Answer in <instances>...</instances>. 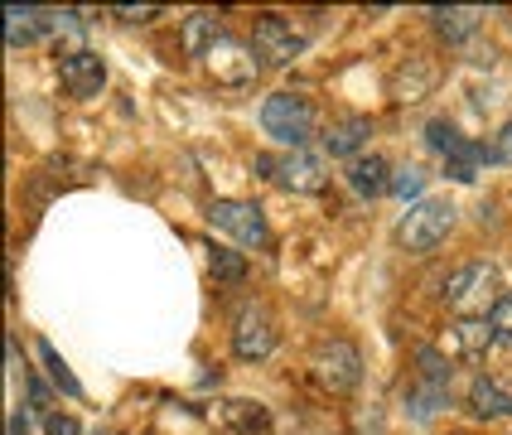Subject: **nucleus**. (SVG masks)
I'll list each match as a JSON object with an SVG mask.
<instances>
[{
    "mask_svg": "<svg viewBox=\"0 0 512 435\" xmlns=\"http://www.w3.org/2000/svg\"><path fill=\"white\" fill-rule=\"evenodd\" d=\"M455 228V203L450 199H416L397 223V247L406 252H430L440 247L445 237Z\"/></svg>",
    "mask_w": 512,
    "mask_h": 435,
    "instance_id": "obj_1",
    "label": "nucleus"
},
{
    "mask_svg": "<svg viewBox=\"0 0 512 435\" xmlns=\"http://www.w3.org/2000/svg\"><path fill=\"white\" fill-rule=\"evenodd\" d=\"M445 300H450V310H455L459 319H484V310L493 315V305L503 300V295H498V271H493L488 261L459 266L455 276L445 281Z\"/></svg>",
    "mask_w": 512,
    "mask_h": 435,
    "instance_id": "obj_2",
    "label": "nucleus"
},
{
    "mask_svg": "<svg viewBox=\"0 0 512 435\" xmlns=\"http://www.w3.org/2000/svg\"><path fill=\"white\" fill-rule=\"evenodd\" d=\"M261 126H266V136H276L290 150H305V141H310V131H314L310 97H300V92H271L261 102Z\"/></svg>",
    "mask_w": 512,
    "mask_h": 435,
    "instance_id": "obj_3",
    "label": "nucleus"
},
{
    "mask_svg": "<svg viewBox=\"0 0 512 435\" xmlns=\"http://www.w3.org/2000/svg\"><path fill=\"white\" fill-rule=\"evenodd\" d=\"M310 373L324 392H353L363 382V353L348 344V339H319L310 353Z\"/></svg>",
    "mask_w": 512,
    "mask_h": 435,
    "instance_id": "obj_4",
    "label": "nucleus"
},
{
    "mask_svg": "<svg viewBox=\"0 0 512 435\" xmlns=\"http://www.w3.org/2000/svg\"><path fill=\"white\" fill-rule=\"evenodd\" d=\"M208 223L218 232L237 237L242 247H271V228H266V213L256 203H242V199H218L208 208Z\"/></svg>",
    "mask_w": 512,
    "mask_h": 435,
    "instance_id": "obj_5",
    "label": "nucleus"
},
{
    "mask_svg": "<svg viewBox=\"0 0 512 435\" xmlns=\"http://www.w3.org/2000/svg\"><path fill=\"white\" fill-rule=\"evenodd\" d=\"M256 170L271 174V179H281L285 189H295V194H319L324 189V160L319 155H310V150H290V155H281V160H271V155H261L256 160Z\"/></svg>",
    "mask_w": 512,
    "mask_h": 435,
    "instance_id": "obj_6",
    "label": "nucleus"
},
{
    "mask_svg": "<svg viewBox=\"0 0 512 435\" xmlns=\"http://www.w3.org/2000/svg\"><path fill=\"white\" fill-rule=\"evenodd\" d=\"M271 348H276V324H271V315H266L261 305H242L237 319H232V353H237L242 363H261V358H271Z\"/></svg>",
    "mask_w": 512,
    "mask_h": 435,
    "instance_id": "obj_7",
    "label": "nucleus"
},
{
    "mask_svg": "<svg viewBox=\"0 0 512 435\" xmlns=\"http://www.w3.org/2000/svg\"><path fill=\"white\" fill-rule=\"evenodd\" d=\"M252 54L261 68H290L295 54H300V39H295V29L285 25L281 15H256Z\"/></svg>",
    "mask_w": 512,
    "mask_h": 435,
    "instance_id": "obj_8",
    "label": "nucleus"
},
{
    "mask_svg": "<svg viewBox=\"0 0 512 435\" xmlns=\"http://www.w3.org/2000/svg\"><path fill=\"white\" fill-rule=\"evenodd\" d=\"M208 73L218 78L223 87H247L261 73V63H256L252 44H237V39H223L213 54H208Z\"/></svg>",
    "mask_w": 512,
    "mask_h": 435,
    "instance_id": "obj_9",
    "label": "nucleus"
},
{
    "mask_svg": "<svg viewBox=\"0 0 512 435\" xmlns=\"http://www.w3.org/2000/svg\"><path fill=\"white\" fill-rule=\"evenodd\" d=\"M58 78H63V87L73 97H97L102 83H107V63H102V54H92V49H73V54L58 58Z\"/></svg>",
    "mask_w": 512,
    "mask_h": 435,
    "instance_id": "obj_10",
    "label": "nucleus"
},
{
    "mask_svg": "<svg viewBox=\"0 0 512 435\" xmlns=\"http://www.w3.org/2000/svg\"><path fill=\"white\" fill-rule=\"evenodd\" d=\"M488 344H493V324H488V319H455V324H450V329H445V358H450V363H479V358H484L488 353Z\"/></svg>",
    "mask_w": 512,
    "mask_h": 435,
    "instance_id": "obj_11",
    "label": "nucleus"
},
{
    "mask_svg": "<svg viewBox=\"0 0 512 435\" xmlns=\"http://www.w3.org/2000/svg\"><path fill=\"white\" fill-rule=\"evenodd\" d=\"M435 78H440V73H435V63H430V58H406L397 73H392L387 92H392L397 102H421L430 87H435Z\"/></svg>",
    "mask_w": 512,
    "mask_h": 435,
    "instance_id": "obj_12",
    "label": "nucleus"
},
{
    "mask_svg": "<svg viewBox=\"0 0 512 435\" xmlns=\"http://www.w3.org/2000/svg\"><path fill=\"white\" fill-rule=\"evenodd\" d=\"M223 39H228V34H223V15H218V10H194V15L184 20V49L194 58H208Z\"/></svg>",
    "mask_w": 512,
    "mask_h": 435,
    "instance_id": "obj_13",
    "label": "nucleus"
},
{
    "mask_svg": "<svg viewBox=\"0 0 512 435\" xmlns=\"http://www.w3.org/2000/svg\"><path fill=\"white\" fill-rule=\"evenodd\" d=\"M430 20H435V34H440L445 44H464L474 29L484 25V10H479V5H450V10H445V5H435V10H430Z\"/></svg>",
    "mask_w": 512,
    "mask_h": 435,
    "instance_id": "obj_14",
    "label": "nucleus"
},
{
    "mask_svg": "<svg viewBox=\"0 0 512 435\" xmlns=\"http://www.w3.org/2000/svg\"><path fill=\"white\" fill-rule=\"evenodd\" d=\"M348 184H353L363 199H377V194L392 189V170H387L382 155H358V160H348Z\"/></svg>",
    "mask_w": 512,
    "mask_h": 435,
    "instance_id": "obj_15",
    "label": "nucleus"
},
{
    "mask_svg": "<svg viewBox=\"0 0 512 435\" xmlns=\"http://www.w3.org/2000/svg\"><path fill=\"white\" fill-rule=\"evenodd\" d=\"M44 10H34V5H5V44L10 49H29L39 34H44Z\"/></svg>",
    "mask_w": 512,
    "mask_h": 435,
    "instance_id": "obj_16",
    "label": "nucleus"
},
{
    "mask_svg": "<svg viewBox=\"0 0 512 435\" xmlns=\"http://www.w3.org/2000/svg\"><path fill=\"white\" fill-rule=\"evenodd\" d=\"M469 411L484 416V421H503V416H512V392H503L493 377H474L469 382Z\"/></svg>",
    "mask_w": 512,
    "mask_h": 435,
    "instance_id": "obj_17",
    "label": "nucleus"
},
{
    "mask_svg": "<svg viewBox=\"0 0 512 435\" xmlns=\"http://www.w3.org/2000/svg\"><path fill=\"white\" fill-rule=\"evenodd\" d=\"M368 136H372L368 116H343V121H334V126H329L324 150H329V155H348V160H358V150H363V141H368Z\"/></svg>",
    "mask_w": 512,
    "mask_h": 435,
    "instance_id": "obj_18",
    "label": "nucleus"
},
{
    "mask_svg": "<svg viewBox=\"0 0 512 435\" xmlns=\"http://www.w3.org/2000/svg\"><path fill=\"white\" fill-rule=\"evenodd\" d=\"M213 421H223V426H232V431H261V426H266V406H256V402H223L218 411H213Z\"/></svg>",
    "mask_w": 512,
    "mask_h": 435,
    "instance_id": "obj_19",
    "label": "nucleus"
},
{
    "mask_svg": "<svg viewBox=\"0 0 512 435\" xmlns=\"http://www.w3.org/2000/svg\"><path fill=\"white\" fill-rule=\"evenodd\" d=\"M208 266H213V276H218V281H232V286H237V281H247V261L237 257V252H228V247H218V252L208 257Z\"/></svg>",
    "mask_w": 512,
    "mask_h": 435,
    "instance_id": "obj_20",
    "label": "nucleus"
},
{
    "mask_svg": "<svg viewBox=\"0 0 512 435\" xmlns=\"http://www.w3.org/2000/svg\"><path fill=\"white\" fill-rule=\"evenodd\" d=\"M39 358H44V368L54 373V382H58V387H63V392H73V397L83 392V387H78V377H73V373H68V368H63V358H58V353H54V344H49V339H39Z\"/></svg>",
    "mask_w": 512,
    "mask_h": 435,
    "instance_id": "obj_21",
    "label": "nucleus"
},
{
    "mask_svg": "<svg viewBox=\"0 0 512 435\" xmlns=\"http://www.w3.org/2000/svg\"><path fill=\"white\" fill-rule=\"evenodd\" d=\"M488 324H493V344L508 348L512 353V295H503L498 305H493V315H488Z\"/></svg>",
    "mask_w": 512,
    "mask_h": 435,
    "instance_id": "obj_22",
    "label": "nucleus"
},
{
    "mask_svg": "<svg viewBox=\"0 0 512 435\" xmlns=\"http://www.w3.org/2000/svg\"><path fill=\"white\" fill-rule=\"evenodd\" d=\"M426 189V170H416V165H406V170H397L392 174V194L397 199H416Z\"/></svg>",
    "mask_w": 512,
    "mask_h": 435,
    "instance_id": "obj_23",
    "label": "nucleus"
},
{
    "mask_svg": "<svg viewBox=\"0 0 512 435\" xmlns=\"http://www.w3.org/2000/svg\"><path fill=\"white\" fill-rule=\"evenodd\" d=\"M44 435H83V426L73 416H63V411H49L44 416Z\"/></svg>",
    "mask_w": 512,
    "mask_h": 435,
    "instance_id": "obj_24",
    "label": "nucleus"
},
{
    "mask_svg": "<svg viewBox=\"0 0 512 435\" xmlns=\"http://www.w3.org/2000/svg\"><path fill=\"white\" fill-rule=\"evenodd\" d=\"M116 15L131 20V25H141V20H155V15H160V5H116Z\"/></svg>",
    "mask_w": 512,
    "mask_h": 435,
    "instance_id": "obj_25",
    "label": "nucleus"
},
{
    "mask_svg": "<svg viewBox=\"0 0 512 435\" xmlns=\"http://www.w3.org/2000/svg\"><path fill=\"white\" fill-rule=\"evenodd\" d=\"M493 160H498V165H512V121L498 131V141H493Z\"/></svg>",
    "mask_w": 512,
    "mask_h": 435,
    "instance_id": "obj_26",
    "label": "nucleus"
},
{
    "mask_svg": "<svg viewBox=\"0 0 512 435\" xmlns=\"http://www.w3.org/2000/svg\"><path fill=\"white\" fill-rule=\"evenodd\" d=\"M25 387H29V402L39 406V411H49V392H44V382H39V377H29Z\"/></svg>",
    "mask_w": 512,
    "mask_h": 435,
    "instance_id": "obj_27",
    "label": "nucleus"
},
{
    "mask_svg": "<svg viewBox=\"0 0 512 435\" xmlns=\"http://www.w3.org/2000/svg\"><path fill=\"white\" fill-rule=\"evenodd\" d=\"M10 435H29V426H25V416H20V411L10 416Z\"/></svg>",
    "mask_w": 512,
    "mask_h": 435,
    "instance_id": "obj_28",
    "label": "nucleus"
},
{
    "mask_svg": "<svg viewBox=\"0 0 512 435\" xmlns=\"http://www.w3.org/2000/svg\"><path fill=\"white\" fill-rule=\"evenodd\" d=\"M455 435H469V431H455Z\"/></svg>",
    "mask_w": 512,
    "mask_h": 435,
    "instance_id": "obj_29",
    "label": "nucleus"
}]
</instances>
